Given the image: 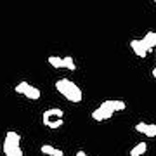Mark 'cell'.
<instances>
[{"mask_svg":"<svg viewBox=\"0 0 156 156\" xmlns=\"http://www.w3.org/2000/svg\"><path fill=\"white\" fill-rule=\"evenodd\" d=\"M56 90L62 95V97H64V99H68L69 102H75V104L82 102V99H83L82 89H80L75 82L68 80V78H61V80H57V82H56Z\"/></svg>","mask_w":156,"mask_h":156,"instance_id":"cell-1","label":"cell"},{"mask_svg":"<svg viewBox=\"0 0 156 156\" xmlns=\"http://www.w3.org/2000/svg\"><path fill=\"white\" fill-rule=\"evenodd\" d=\"M4 153L5 156H23L21 137L16 132H7L4 139Z\"/></svg>","mask_w":156,"mask_h":156,"instance_id":"cell-2","label":"cell"},{"mask_svg":"<svg viewBox=\"0 0 156 156\" xmlns=\"http://www.w3.org/2000/svg\"><path fill=\"white\" fill-rule=\"evenodd\" d=\"M42 122H44L45 127L49 128H59L64 123V113L59 108H50V109H47L42 115Z\"/></svg>","mask_w":156,"mask_h":156,"instance_id":"cell-3","label":"cell"},{"mask_svg":"<svg viewBox=\"0 0 156 156\" xmlns=\"http://www.w3.org/2000/svg\"><path fill=\"white\" fill-rule=\"evenodd\" d=\"M115 101H104L97 109L90 113V116L94 118L95 122H104V120H109V118L115 115Z\"/></svg>","mask_w":156,"mask_h":156,"instance_id":"cell-4","label":"cell"},{"mask_svg":"<svg viewBox=\"0 0 156 156\" xmlns=\"http://www.w3.org/2000/svg\"><path fill=\"white\" fill-rule=\"evenodd\" d=\"M135 130L139 132V134H144L147 137H156V125L154 123H144L140 122L135 125Z\"/></svg>","mask_w":156,"mask_h":156,"instance_id":"cell-5","label":"cell"},{"mask_svg":"<svg viewBox=\"0 0 156 156\" xmlns=\"http://www.w3.org/2000/svg\"><path fill=\"white\" fill-rule=\"evenodd\" d=\"M130 47H132V50L135 52V56H139V57H146L147 52H149V49L146 47V44L142 40H132V42H130Z\"/></svg>","mask_w":156,"mask_h":156,"instance_id":"cell-6","label":"cell"},{"mask_svg":"<svg viewBox=\"0 0 156 156\" xmlns=\"http://www.w3.org/2000/svg\"><path fill=\"white\" fill-rule=\"evenodd\" d=\"M23 95H26L28 99H31V101H38L40 99V90L37 89V87H33V85H26V89H24V92H23Z\"/></svg>","mask_w":156,"mask_h":156,"instance_id":"cell-7","label":"cell"},{"mask_svg":"<svg viewBox=\"0 0 156 156\" xmlns=\"http://www.w3.org/2000/svg\"><path fill=\"white\" fill-rule=\"evenodd\" d=\"M40 151H42L44 154H47V156H64V153H62L61 149H57V147L49 146V144H44L42 147H40Z\"/></svg>","mask_w":156,"mask_h":156,"instance_id":"cell-8","label":"cell"},{"mask_svg":"<svg viewBox=\"0 0 156 156\" xmlns=\"http://www.w3.org/2000/svg\"><path fill=\"white\" fill-rule=\"evenodd\" d=\"M142 42L146 44V47L149 49V52L153 50V47L156 45V33L154 31H149V33H146V37L142 38Z\"/></svg>","mask_w":156,"mask_h":156,"instance_id":"cell-9","label":"cell"},{"mask_svg":"<svg viewBox=\"0 0 156 156\" xmlns=\"http://www.w3.org/2000/svg\"><path fill=\"white\" fill-rule=\"evenodd\" d=\"M147 151V144L146 142H139V144H135L130 151V156H142Z\"/></svg>","mask_w":156,"mask_h":156,"instance_id":"cell-10","label":"cell"},{"mask_svg":"<svg viewBox=\"0 0 156 156\" xmlns=\"http://www.w3.org/2000/svg\"><path fill=\"white\" fill-rule=\"evenodd\" d=\"M62 68H66V69H69V71H75V69H76V64H75V61H73L71 56L62 57Z\"/></svg>","mask_w":156,"mask_h":156,"instance_id":"cell-11","label":"cell"},{"mask_svg":"<svg viewBox=\"0 0 156 156\" xmlns=\"http://www.w3.org/2000/svg\"><path fill=\"white\" fill-rule=\"evenodd\" d=\"M49 64L52 68H62V57H57V56H49Z\"/></svg>","mask_w":156,"mask_h":156,"instance_id":"cell-12","label":"cell"},{"mask_svg":"<svg viewBox=\"0 0 156 156\" xmlns=\"http://www.w3.org/2000/svg\"><path fill=\"white\" fill-rule=\"evenodd\" d=\"M26 85H28V82H21V83L16 85V89H14V90H16L17 94H23V92H24V89H26Z\"/></svg>","mask_w":156,"mask_h":156,"instance_id":"cell-13","label":"cell"},{"mask_svg":"<svg viewBox=\"0 0 156 156\" xmlns=\"http://www.w3.org/2000/svg\"><path fill=\"white\" fill-rule=\"evenodd\" d=\"M76 156H87V153L85 151H76Z\"/></svg>","mask_w":156,"mask_h":156,"instance_id":"cell-14","label":"cell"},{"mask_svg":"<svg viewBox=\"0 0 156 156\" xmlns=\"http://www.w3.org/2000/svg\"><path fill=\"white\" fill-rule=\"evenodd\" d=\"M153 76L156 78V68H154V69H153Z\"/></svg>","mask_w":156,"mask_h":156,"instance_id":"cell-15","label":"cell"},{"mask_svg":"<svg viewBox=\"0 0 156 156\" xmlns=\"http://www.w3.org/2000/svg\"><path fill=\"white\" fill-rule=\"evenodd\" d=\"M154 2H156V0H154Z\"/></svg>","mask_w":156,"mask_h":156,"instance_id":"cell-16","label":"cell"}]
</instances>
